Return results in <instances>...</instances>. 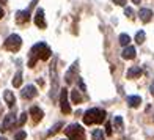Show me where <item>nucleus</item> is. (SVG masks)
Listing matches in <instances>:
<instances>
[{
	"mask_svg": "<svg viewBox=\"0 0 154 140\" xmlns=\"http://www.w3.org/2000/svg\"><path fill=\"white\" fill-rule=\"evenodd\" d=\"M3 16H5V11H3V10H2V8H0V19H2V17H3Z\"/></svg>",
	"mask_w": 154,
	"mask_h": 140,
	"instance_id": "obj_32",
	"label": "nucleus"
},
{
	"mask_svg": "<svg viewBox=\"0 0 154 140\" xmlns=\"http://www.w3.org/2000/svg\"><path fill=\"white\" fill-rule=\"evenodd\" d=\"M124 14L129 16L131 19H134V11H132V8H124Z\"/></svg>",
	"mask_w": 154,
	"mask_h": 140,
	"instance_id": "obj_27",
	"label": "nucleus"
},
{
	"mask_svg": "<svg viewBox=\"0 0 154 140\" xmlns=\"http://www.w3.org/2000/svg\"><path fill=\"white\" fill-rule=\"evenodd\" d=\"M51 82H52V90H51V98L55 99L58 95V73H57V57H54L52 65H51Z\"/></svg>",
	"mask_w": 154,
	"mask_h": 140,
	"instance_id": "obj_4",
	"label": "nucleus"
},
{
	"mask_svg": "<svg viewBox=\"0 0 154 140\" xmlns=\"http://www.w3.org/2000/svg\"><path fill=\"white\" fill-rule=\"evenodd\" d=\"M36 95H38V92H36V87L35 85H27L22 92H20V96H22L24 99H33Z\"/></svg>",
	"mask_w": 154,
	"mask_h": 140,
	"instance_id": "obj_9",
	"label": "nucleus"
},
{
	"mask_svg": "<svg viewBox=\"0 0 154 140\" xmlns=\"http://www.w3.org/2000/svg\"><path fill=\"white\" fill-rule=\"evenodd\" d=\"M142 76V68L140 66H132L128 69V77L129 79H134V77H140Z\"/></svg>",
	"mask_w": 154,
	"mask_h": 140,
	"instance_id": "obj_15",
	"label": "nucleus"
},
{
	"mask_svg": "<svg viewBox=\"0 0 154 140\" xmlns=\"http://www.w3.org/2000/svg\"><path fill=\"white\" fill-rule=\"evenodd\" d=\"M75 69H77V61L74 63L72 68L69 69L68 74H66V83H71V82H72V76H74V71H75Z\"/></svg>",
	"mask_w": 154,
	"mask_h": 140,
	"instance_id": "obj_21",
	"label": "nucleus"
},
{
	"mask_svg": "<svg viewBox=\"0 0 154 140\" xmlns=\"http://www.w3.org/2000/svg\"><path fill=\"white\" fill-rule=\"evenodd\" d=\"M135 47H132V46H126L124 47V51H123V58L126 60H132V58H135Z\"/></svg>",
	"mask_w": 154,
	"mask_h": 140,
	"instance_id": "obj_14",
	"label": "nucleus"
},
{
	"mask_svg": "<svg viewBox=\"0 0 154 140\" xmlns=\"http://www.w3.org/2000/svg\"><path fill=\"white\" fill-rule=\"evenodd\" d=\"M145 38H146V35H145V32H143V30L137 32V35H135V41H137L138 44H142L143 41H145Z\"/></svg>",
	"mask_w": 154,
	"mask_h": 140,
	"instance_id": "obj_24",
	"label": "nucleus"
},
{
	"mask_svg": "<svg viewBox=\"0 0 154 140\" xmlns=\"http://www.w3.org/2000/svg\"><path fill=\"white\" fill-rule=\"evenodd\" d=\"M71 99H72V102H74V104L82 102V96H80V93H79V90H77V88L71 92Z\"/></svg>",
	"mask_w": 154,
	"mask_h": 140,
	"instance_id": "obj_17",
	"label": "nucleus"
},
{
	"mask_svg": "<svg viewBox=\"0 0 154 140\" xmlns=\"http://www.w3.org/2000/svg\"><path fill=\"white\" fill-rule=\"evenodd\" d=\"M30 115H32V120H33L35 123H38V121H41V120H43V117H44V112L41 110L39 107L33 106V107H30Z\"/></svg>",
	"mask_w": 154,
	"mask_h": 140,
	"instance_id": "obj_11",
	"label": "nucleus"
},
{
	"mask_svg": "<svg viewBox=\"0 0 154 140\" xmlns=\"http://www.w3.org/2000/svg\"><path fill=\"white\" fill-rule=\"evenodd\" d=\"M106 134H107V135H112V134H113V131H112V124H110V123L106 124Z\"/></svg>",
	"mask_w": 154,
	"mask_h": 140,
	"instance_id": "obj_28",
	"label": "nucleus"
},
{
	"mask_svg": "<svg viewBox=\"0 0 154 140\" xmlns=\"http://www.w3.org/2000/svg\"><path fill=\"white\" fill-rule=\"evenodd\" d=\"M52 51L46 43H36L32 49H30V58H29V66L33 68L36 65L38 60H47L51 58Z\"/></svg>",
	"mask_w": 154,
	"mask_h": 140,
	"instance_id": "obj_1",
	"label": "nucleus"
},
{
	"mask_svg": "<svg viewBox=\"0 0 154 140\" xmlns=\"http://www.w3.org/2000/svg\"><path fill=\"white\" fill-rule=\"evenodd\" d=\"M134 3H137V5H140V0H132Z\"/></svg>",
	"mask_w": 154,
	"mask_h": 140,
	"instance_id": "obj_33",
	"label": "nucleus"
},
{
	"mask_svg": "<svg viewBox=\"0 0 154 140\" xmlns=\"http://www.w3.org/2000/svg\"><path fill=\"white\" fill-rule=\"evenodd\" d=\"M0 140H6V138H5V137H0Z\"/></svg>",
	"mask_w": 154,
	"mask_h": 140,
	"instance_id": "obj_34",
	"label": "nucleus"
},
{
	"mask_svg": "<svg viewBox=\"0 0 154 140\" xmlns=\"http://www.w3.org/2000/svg\"><path fill=\"white\" fill-rule=\"evenodd\" d=\"M113 2H115L116 5H120V6H124V5H126V0H113Z\"/></svg>",
	"mask_w": 154,
	"mask_h": 140,
	"instance_id": "obj_30",
	"label": "nucleus"
},
{
	"mask_svg": "<svg viewBox=\"0 0 154 140\" xmlns=\"http://www.w3.org/2000/svg\"><path fill=\"white\" fill-rule=\"evenodd\" d=\"M149 93H151V95L154 96V82L151 83V87H149Z\"/></svg>",
	"mask_w": 154,
	"mask_h": 140,
	"instance_id": "obj_31",
	"label": "nucleus"
},
{
	"mask_svg": "<svg viewBox=\"0 0 154 140\" xmlns=\"http://www.w3.org/2000/svg\"><path fill=\"white\" fill-rule=\"evenodd\" d=\"M129 43H131V36L129 35H126V33H123V35H120V44L121 46H129Z\"/></svg>",
	"mask_w": 154,
	"mask_h": 140,
	"instance_id": "obj_22",
	"label": "nucleus"
},
{
	"mask_svg": "<svg viewBox=\"0 0 154 140\" xmlns=\"http://www.w3.org/2000/svg\"><path fill=\"white\" fill-rule=\"evenodd\" d=\"M60 109L63 114H71V106L68 102V90L66 88L60 90Z\"/></svg>",
	"mask_w": 154,
	"mask_h": 140,
	"instance_id": "obj_6",
	"label": "nucleus"
},
{
	"mask_svg": "<svg viewBox=\"0 0 154 140\" xmlns=\"http://www.w3.org/2000/svg\"><path fill=\"white\" fill-rule=\"evenodd\" d=\"M63 128V123H57V124H54L52 126V128H51V131H49L47 132V137H51V135H55V134H57V132L60 131Z\"/></svg>",
	"mask_w": 154,
	"mask_h": 140,
	"instance_id": "obj_19",
	"label": "nucleus"
},
{
	"mask_svg": "<svg viewBox=\"0 0 154 140\" xmlns=\"http://www.w3.org/2000/svg\"><path fill=\"white\" fill-rule=\"evenodd\" d=\"M27 121V112H22V114H20V117H19V120L16 121V126H24V123Z\"/></svg>",
	"mask_w": 154,
	"mask_h": 140,
	"instance_id": "obj_25",
	"label": "nucleus"
},
{
	"mask_svg": "<svg viewBox=\"0 0 154 140\" xmlns=\"http://www.w3.org/2000/svg\"><path fill=\"white\" fill-rule=\"evenodd\" d=\"M3 99L5 102L8 104V107H14V104H16V98L14 95H13V92H10V90H5V93H3Z\"/></svg>",
	"mask_w": 154,
	"mask_h": 140,
	"instance_id": "obj_13",
	"label": "nucleus"
},
{
	"mask_svg": "<svg viewBox=\"0 0 154 140\" xmlns=\"http://www.w3.org/2000/svg\"><path fill=\"white\" fill-rule=\"evenodd\" d=\"M77 82H79V88L82 90V92H85V85H83V82H82V79L79 77V79H77Z\"/></svg>",
	"mask_w": 154,
	"mask_h": 140,
	"instance_id": "obj_29",
	"label": "nucleus"
},
{
	"mask_svg": "<svg viewBox=\"0 0 154 140\" xmlns=\"http://www.w3.org/2000/svg\"><path fill=\"white\" fill-rule=\"evenodd\" d=\"M25 137H27V132L25 131H19L17 134L14 135V140H25Z\"/></svg>",
	"mask_w": 154,
	"mask_h": 140,
	"instance_id": "obj_26",
	"label": "nucleus"
},
{
	"mask_svg": "<svg viewBox=\"0 0 154 140\" xmlns=\"http://www.w3.org/2000/svg\"><path fill=\"white\" fill-rule=\"evenodd\" d=\"M91 135H93V140H104L106 138V134H104L102 129H94Z\"/></svg>",
	"mask_w": 154,
	"mask_h": 140,
	"instance_id": "obj_18",
	"label": "nucleus"
},
{
	"mask_svg": "<svg viewBox=\"0 0 154 140\" xmlns=\"http://www.w3.org/2000/svg\"><path fill=\"white\" fill-rule=\"evenodd\" d=\"M128 104L132 109H137L142 104V98L140 96H128Z\"/></svg>",
	"mask_w": 154,
	"mask_h": 140,
	"instance_id": "obj_16",
	"label": "nucleus"
},
{
	"mask_svg": "<svg viewBox=\"0 0 154 140\" xmlns=\"http://www.w3.org/2000/svg\"><path fill=\"white\" fill-rule=\"evenodd\" d=\"M61 140H66V138H61Z\"/></svg>",
	"mask_w": 154,
	"mask_h": 140,
	"instance_id": "obj_35",
	"label": "nucleus"
},
{
	"mask_svg": "<svg viewBox=\"0 0 154 140\" xmlns=\"http://www.w3.org/2000/svg\"><path fill=\"white\" fill-rule=\"evenodd\" d=\"M106 117H107L106 110L94 107V109L87 110L85 114H83L82 120H83V123H85V124H99L102 121H106Z\"/></svg>",
	"mask_w": 154,
	"mask_h": 140,
	"instance_id": "obj_2",
	"label": "nucleus"
},
{
	"mask_svg": "<svg viewBox=\"0 0 154 140\" xmlns=\"http://www.w3.org/2000/svg\"><path fill=\"white\" fill-rule=\"evenodd\" d=\"M20 83H22V71H17L14 79H13V85L17 88V87H20Z\"/></svg>",
	"mask_w": 154,
	"mask_h": 140,
	"instance_id": "obj_20",
	"label": "nucleus"
},
{
	"mask_svg": "<svg viewBox=\"0 0 154 140\" xmlns=\"http://www.w3.org/2000/svg\"><path fill=\"white\" fill-rule=\"evenodd\" d=\"M138 16H140V19H142L143 22L146 24V22H149V20H151V17H152V11L148 10V8H140Z\"/></svg>",
	"mask_w": 154,
	"mask_h": 140,
	"instance_id": "obj_12",
	"label": "nucleus"
},
{
	"mask_svg": "<svg viewBox=\"0 0 154 140\" xmlns=\"http://www.w3.org/2000/svg\"><path fill=\"white\" fill-rule=\"evenodd\" d=\"M20 46H22V39H20L19 35H10L5 41V49L10 52H17Z\"/></svg>",
	"mask_w": 154,
	"mask_h": 140,
	"instance_id": "obj_5",
	"label": "nucleus"
},
{
	"mask_svg": "<svg viewBox=\"0 0 154 140\" xmlns=\"http://www.w3.org/2000/svg\"><path fill=\"white\" fill-rule=\"evenodd\" d=\"M35 24H36V27H39V29H46V27H47L46 19H44V10L43 8H38L36 13H35Z\"/></svg>",
	"mask_w": 154,
	"mask_h": 140,
	"instance_id": "obj_8",
	"label": "nucleus"
},
{
	"mask_svg": "<svg viewBox=\"0 0 154 140\" xmlns=\"http://www.w3.org/2000/svg\"><path fill=\"white\" fill-rule=\"evenodd\" d=\"M65 134L68 137V140H85V131L80 124H69L65 129Z\"/></svg>",
	"mask_w": 154,
	"mask_h": 140,
	"instance_id": "obj_3",
	"label": "nucleus"
},
{
	"mask_svg": "<svg viewBox=\"0 0 154 140\" xmlns=\"http://www.w3.org/2000/svg\"><path fill=\"white\" fill-rule=\"evenodd\" d=\"M113 126H115V129L121 131L123 129V118L121 117H115L113 118Z\"/></svg>",
	"mask_w": 154,
	"mask_h": 140,
	"instance_id": "obj_23",
	"label": "nucleus"
},
{
	"mask_svg": "<svg viewBox=\"0 0 154 140\" xmlns=\"http://www.w3.org/2000/svg\"><path fill=\"white\" fill-rule=\"evenodd\" d=\"M29 20H30V10H24V11L16 13V22L17 24H25Z\"/></svg>",
	"mask_w": 154,
	"mask_h": 140,
	"instance_id": "obj_10",
	"label": "nucleus"
},
{
	"mask_svg": "<svg viewBox=\"0 0 154 140\" xmlns=\"http://www.w3.org/2000/svg\"><path fill=\"white\" fill-rule=\"evenodd\" d=\"M16 126V114L14 112H10L8 115L5 117V120H3V124H2V132H6V131H10L13 129Z\"/></svg>",
	"mask_w": 154,
	"mask_h": 140,
	"instance_id": "obj_7",
	"label": "nucleus"
}]
</instances>
